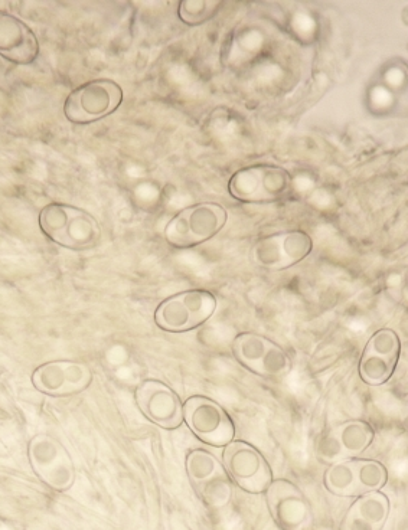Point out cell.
<instances>
[{
  "label": "cell",
  "instance_id": "cell-11",
  "mask_svg": "<svg viewBox=\"0 0 408 530\" xmlns=\"http://www.w3.org/2000/svg\"><path fill=\"white\" fill-rule=\"evenodd\" d=\"M136 401L150 421L166 430H175L184 422V405L181 399L162 382H142L136 389Z\"/></svg>",
  "mask_w": 408,
  "mask_h": 530
},
{
  "label": "cell",
  "instance_id": "cell-20",
  "mask_svg": "<svg viewBox=\"0 0 408 530\" xmlns=\"http://www.w3.org/2000/svg\"><path fill=\"white\" fill-rule=\"evenodd\" d=\"M397 362L375 355L370 350L365 349L361 359V376L365 382L371 385H380L387 382L394 374Z\"/></svg>",
  "mask_w": 408,
  "mask_h": 530
},
{
  "label": "cell",
  "instance_id": "cell-2",
  "mask_svg": "<svg viewBox=\"0 0 408 530\" xmlns=\"http://www.w3.org/2000/svg\"><path fill=\"white\" fill-rule=\"evenodd\" d=\"M223 205L201 202L182 209L166 224V241L175 248H192L214 238L227 224Z\"/></svg>",
  "mask_w": 408,
  "mask_h": 530
},
{
  "label": "cell",
  "instance_id": "cell-25",
  "mask_svg": "<svg viewBox=\"0 0 408 530\" xmlns=\"http://www.w3.org/2000/svg\"><path fill=\"white\" fill-rule=\"evenodd\" d=\"M67 395L84 391L93 382V375L84 363L64 361Z\"/></svg>",
  "mask_w": 408,
  "mask_h": 530
},
{
  "label": "cell",
  "instance_id": "cell-26",
  "mask_svg": "<svg viewBox=\"0 0 408 530\" xmlns=\"http://www.w3.org/2000/svg\"><path fill=\"white\" fill-rule=\"evenodd\" d=\"M316 453L325 463H339L347 457L338 434L334 433L323 435L319 440L318 447H316Z\"/></svg>",
  "mask_w": 408,
  "mask_h": 530
},
{
  "label": "cell",
  "instance_id": "cell-16",
  "mask_svg": "<svg viewBox=\"0 0 408 530\" xmlns=\"http://www.w3.org/2000/svg\"><path fill=\"white\" fill-rule=\"evenodd\" d=\"M273 342L254 333H243L238 335L234 340V355L243 362L244 365L250 366L256 371L261 359L266 355L267 350Z\"/></svg>",
  "mask_w": 408,
  "mask_h": 530
},
{
  "label": "cell",
  "instance_id": "cell-21",
  "mask_svg": "<svg viewBox=\"0 0 408 530\" xmlns=\"http://www.w3.org/2000/svg\"><path fill=\"white\" fill-rule=\"evenodd\" d=\"M220 470L217 460L208 451L194 450L186 457V471H188L189 479L197 487L210 480Z\"/></svg>",
  "mask_w": 408,
  "mask_h": 530
},
{
  "label": "cell",
  "instance_id": "cell-12",
  "mask_svg": "<svg viewBox=\"0 0 408 530\" xmlns=\"http://www.w3.org/2000/svg\"><path fill=\"white\" fill-rule=\"evenodd\" d=\"M38 39L32 29L11 13L0 11V55L15 64L37 60Z\"/></svg>",
  "mask_w": 408,
  "mask_h": 530
},
{
  "label": "cell",
  "instance_id": "cell-6",
  "mask_svg": "<svg viewBox=\"0 0 408 530\" xmlns=\"http://www.w3.org/2000/svg\"><path fill=\"white\" fill-rule=\"evenodd\" d=\"M29 461L39 479L55 492H67L75 480L73 460L60 441L38 434L29 441Z\"/></svg>",
  "mask_w": 408,
  "mask_h": 530
},
{
  "label": "cell",
  "instance_id": "cell-9",
  "mask_svg": "<svg viewBox=\"0 0 408 530\" xmlns=\"http://www.w3.org/2000/svg\"><path fill=\"white\" fill-rule=\"evenodd\" d=\"M224 464L235 483L250 493H261L272 483V471L263 456L250 444L237 441L227 444Z\"/></svg>",
  "mask_w": 408,
  "mask_h": 530
},
{
  "label": "cell",
  "instance_id": "cell-15",
  "mask_svg": "<svg viewBox=\"0 0 408 530\" xmlns=\"http://www.w3.org/2000/svg\"><path fill=\"white\" fill-rule=\"evenodd\" d=\"M32 382L38 391L48 395H67L64 361L48 362L39 366L32 375Z\"/></svg>",
  "mask_w": 408,
  "mask_h": 530
},
{
  "label": "cell",
  "instance_id": "cell-27",
  "mask_svg": "<svg viewBox=\"0 0 408 530\" xmlns=\"http://www.w3.org/2000/svg\"><path fill=\"white\" fill-rule=\"evenodd\" d=\"M342 530H377L374 526H371L370 523L365 522L364 519L359 518V516L352 513L349 510L347 518H345L344 523H342Z\"/></svg>",
  "mask_w": 408,
  "mask_h": 530
},
{
  "label": "cell",
  "instance_id": "cell-4",
  "mask_svg": "<svg viewBox=\"0 0 408 530\" xmlns=\"http://www.w3.org/2000/svg\"><path fill=\"white\" fill-rule=\"evenodd\" d=\"M122 101L123 90L114 81H88L67 97L64 113L71 123L90 124L114 113Z\"/></svg>",
  "mask_w": 408,
  "mask_h": 530
},
{
  "label": "cell",
  "instance_id": "cell-13",
  "mask_svg": "<svg viewBox=\"0 0 408 530\" xmlns=\"http://www.w3.org/2000/svg\"><path fill=\"white\" fill-rule=\"evenodd\" d=\"M351 512L380 530L390 512V503L381 492L365 493L352 505Z\"/></svg>",
  "mask_w": 408,
  "mask_h": 530
},
{
  "label": "cell",
  "instance_id": "cell-18",
  "mask_svg": "<svg viewBox=\"0 0 408 530\" xmlns=\"http://www.w3.org/2000/svg\"><path fill=\"white\" fill-rule=\"evenodd\" d=\"M358 494L378 492L387 483L388 473L383 464L374 460L354 461Z\"/></svg>",
  "mask_w": 408,
  "mask_h": 530
},
{
  "label": "cell",
  "instance_id": "cell-5",
  "mask_svg": "<svg viewBox=\"0 0 408 530\" xmlns=\"http://www.w3.org/2000/svg\"><path fill=\"white\" fill-rule=\"evenodd\" d=\"M217 309V300L207 290H188L169 297L155 312L156 325L166 332H185L204 325Z\"/></svg>",
  "mask_w": 408,
  "mask_h": 530
},
{
  "label": "cell",
  "instance_id": "cell-19",
  "mask_svg": "<svg viewBox=\"0 0 408 530\" xmlns=\"http://www.w3.org/2000/svg\"><path fill=\"white\" fill-rule=\"evenodd\" d=\"M223 5L218 0H185L179 3V18L189 26L202 25L211 21Z\"/></svg>",
  "mask_w": 408,
  "mask_h": 530
},
{
  "label": "cell",
  "instance_id": "cell-24",
  "mask_svg": "<svg viewBox=\"0 0 408 530\" xmlns=\"http://www.w3.org/2000/svg\"><path fill=\"white\" fill-rule=\"evenodd\" d=\"M256 371L266 376H285L290 371L289 358L279 346L272 343L264 358L261 359Z\"/></svg>",
  "mask_w": 408,
  "mask_h": 530
},
{
  "label": "cell",
  "instance_id": "cell-8",
  "mask_svg": "<svg viewBox=\"0 0 408 530\" xmlns=\"http://www.w3.org/2000/svg\"><path fill=\"white\" fill-rule=\"evenodd\" d=\"M184 418L192 433L211 446H227L234 437V424L227 412L210 398L192 397L186 401Z\"/></svg>",
  "mask_w": 408,
  "mask_h": 530
},
{
  "label": "cell",
  "instance_id": "cell-14",
  "mask_svg": "<svg viewBox=\"0 0 408 530\" xmlns=\"http://www.w3.org/2000/svg\"><path fill=\"white\" fill-rule=\"evenodd\" d=\"M338 437L347 456H358L370 447L374 431L365 422L349 421L339 428Z\"/></svg>",
  "mask_w": 408,
  "mask_h": 530
},
{
  "label": "cell",
  "instance_id": "cell-23",
  "mask_svg": "<svg viewBox=\"0 0 408 530\" xmlns=\"http://www.w3.org/2000/svg\"><path fill=\"white\" fill-rule=\"evenodd\" d=\"M367 350L375 353V355L383 356V358L390 359V361L397 362L400 356L401 343L398 339L397 333L391 329H381L371 336L368 342Z\"/></svg>",
  "mask_w": 408,
  "mask_h": 530
},
{
  "label": "cell",
  "instance_id": "cell-1",
  "mask_svg": "<svg viewBox=\"0 0 408 530\" xmlns=\"http://www.w3.org/2000/svg\"><path fill=\"white\" fill-rule=\"evenodd\" d=\"M42 232L70 250H86L100 241L101 229L97 219L83 209L67 204H50L39 214Z\"/></svg>",
  "mask_w": 408,
  "mask_h": 530
},
{
  "label": "cell",
  "instance_id": "cell-17",
  "mask_svg": "<svg viewBox=\"0 0 408 530\" xmlns=\"http://www.w3.org/2000/svg\"><path fill=\"white\" fill-rule=\"evenodd\" d=\"M325 484L329 492L338 494V496H355L358 494L354 461L335 463L326 473Z\"/></svg>",
  "mask_w": 408,
  "mask_h": 530
},
{
  "label": "cell",
  "instance_id": "cell-3",
  "mask_svg": "<svg viewBox=\"0 0 408 530\" xmlns=\"http://www.w3.org/2000/svg\"><path fill=\"white\" fill-rule=\"evenodd\" d=\"M292 186V176L276 165H251L235 172L228 192L244 204H269L282 199Z\"/></svg>",
  "mask_w": 408,
  "mask_h": 530
},
{
  "label": "cell",
  "instance_id": "cell-22",
  "mask_svg": "<svg viewBox=\"0 0 408 530\" xmlns=\"http://www.w3.org/2000/svg\"><path fill=\"white\" fill-rule=\"evenodd\" d=\"M202 499L208 506L221 507L227 505L231 499V484L223 470L211 477L207 482L198 486Z\"/></svg>",
  "mask_w": 408,
  "mask_h": 530
},
{
  "label": "cell",
  "instance_id": "cell-10",
  "mask_svg": "<svg viewBox=\"0 0 408 530\" xmlns=\"http://www.w3.org/2000/svg\"><path fill=\"white\" fill-rule=\"evenodd\" d=\"M267 502L277 525L283 530H308L312 510L302 492L289 480H276L267 487Z\"/></svg>",
  "mask_w": 408,
  "mask_h": 530
},
{
  "label": "cell",
  "instance_id": "cell-7",
  "mask_svg": "<svg viewBox=\"0 0 408 530\" xmlns=\"http://www.w3.org/2000/svg\"><path fill=\"white\" fill-rule=\"evenodd\" d=\"M313 250V241L303 231H282L260 238L251 251L254 263L267 270L293 267Z\"/></svg>",
  "mask_w": 408,
  "mask_h": 530
}]
</instances>
